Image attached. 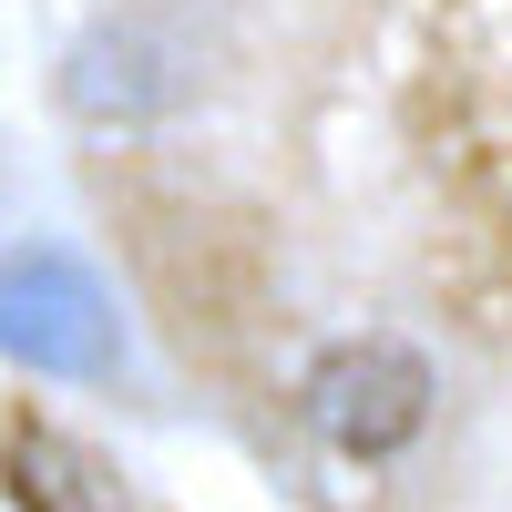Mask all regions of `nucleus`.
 Here are the masks:
<instances>
[{
    "mask_svg": "<svg viewBox=\"0 0 512 512\" xmlns=\"http://www.w3.org/2000/svg\"><path fill=\"white\" fill-rule=\"evenodd\" d=\"M62 103L82 123H103V134H134V123H164L185 103V41L144 21V11H123V21H93L62 52Z\"/></svg>",
    "mask_w": 512,
    "mask_h": 512,
    "instance_id": "3",
    "label": "nucleus"
},
{
    "mask_svg": "<svg viewBox=\"0 0 512 512\" xmlns=\"http://www.w3.org/2000/svg\"><path fill=\"white\" fill-rule=\"evenodd\" d=\"M0 359H21L41 379H113L123 369V318L72 246L0 256Z\"/></svg>",
    "mask_w": 512,
    "mask_h": 512,
    "instance_id": "1",
    "label": "nucleus"
},
{
    "mask_svg": "<svg viewBox=\"0 0 512 512\" xmlns=\"http://www.w3.org/2000/svg\"><path fill=\"white\" fill-rule=\"evenodd\" d=\"M11 482L31 512H134V492H123V472L103 451H82L62 431H21L11 441Z\"/></svg>",
    "mask_w": 512,
    "mask_h": 512,
    "instance_id": "4",
    "label": "nucleus"
},
{
    "mask_svg": "<svg viewBox=\"0 0 512 512\" xmlns=\"http://www.w3.org/2000/svg\"><path fill=\"white\" fill-rule=\"evenodd\" d=\"M297 410H308V431L338 461H390V451L420 441V420H431V359H420L410 338H338V349L308 359Z\"/></svg>",
    "mask_w": 512,
    "mask_h": 512,
    "instance_id": "2",
    "label": "nucleus"
}]
</instances>
